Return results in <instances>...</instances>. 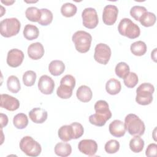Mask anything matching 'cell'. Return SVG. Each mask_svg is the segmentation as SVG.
Segmentation results:
<instances>
[{
	"mask_svg": "<svg viewBox=\"0 0 157 157\" xmlns=\"http://www.w3.org/2000/svg\"><path fill=\"white\" fill-rule=\"evenodd\" d=\"M96 113L89 117L91 124L97 126H103L112 117L108 103L104 100L98 101L94 106Z\"/></svg>",
	"mask_w": 157,
	"mask_h": 157,
	"instance_id": "obj_1",
	"label": "cell"
},
{
	"mask_svg": "<svg viewBox=\"0 0 157 157\" xmlns=\"http://www.w3.org/2000/svg\"><path fill=\"white\" fill-rule=\"evenodd\" d=\"M124 125L129 134L134 136L143 135L145 130L144 121L134 113H129L126 116Z\"/></svg>",
	"mask_w": 157,
	"mask_h": 157,
	"instance_id": "obj_2",
	"label": "cell"
},
{
	"mask_svg": "<svg viewBox=\"0 0 157 157\" xmlns=\"http://www.w3.org/2000/svg\"><path fill=\"white\" fill-rule=\"evenodd\" d=\"M75 49L80 53H86L90 48L92 41L91 34L85 31H77L72 37Z\"/></svg>",
	"mask_w": 157,
	"mask_h": 157,
	"instance_id": "obj_3",
	"label": "cell"
},
{
	"mask_svg": "<svg viewBox=\"0 0 157 157\" xmlns=\"http://www.w3.org/2000/svg\"><path fill=\"white\" fill-rule=\"evenodd\" d=\"M155 91L154 86L150 83L140 84L136 90V101L142 105L150 104L153 101V93Z\"/></svg>",
	"mask_w": 157,
	"mask_h": 157,
	"instance_id": "obj_4",
	"label": "cell"
},
{
	"mask_svg": "<svg viewBox=\"0 0 157 157\" xmlns=\"http://www.w3.org/2000/svg\"><path fill=\"white\" fill-rule=\"evenodd\" d=\"M118 30L121 35L131 39L138 37L140 34L139 26L128 18L121 20L118 26Z\"/></svg>",
	"mask_w": 157,
	"mask_h": 157,
	"instance_id": "obj_5",
	"label": "cell"
},
{
	"mask_svg": "<svg viewBox=\"0 0 157 157\" xmlns=\"http://www.w3.org/2000/svg\"><path fill=\"white\" fill-rule=\"evenodd\" d=\"M21 23L17 18H8L0 22V33L5 37L17 35L20 29Z\"/></svg>",
	"mask_w": 157,
	"mask_h": 157,
	"instance_id": "obj_6",
	"label": "cell"
},
{
	"mask_svg": "<svg viewBox=\"0 0 157 157\" xmlns=\"http://www.w3.org/2000/svg\"><path fill=\"white\" fill-rule=\"evenodd\" d=\"M75 86V78L69 74L64 75L60 80V85L56 90L57 96L61 99H69L72 95Z\"/></svg>",
	"mask_w": 157,
	"mask_h": 157,
	"instance_id": "obj_7",
	"label": "cell"
},
{
	"mask_svg": "<svg viewBox=\"0 0 157 157\" xmlns=\"http://www.w3.org/2000/svg\"><path fill=\"white\" fill-rule=\"evenodd\" d=\"M20 148L27 156L36 157L39 156L42 151L39 143L31 136L23 137L19 144Z\"/></svg>",
	"mask_w": 157,
	"mask_h": 157,
	"instance_id": "obj_8",
	"label": "cell"
},
{
	"mask_svg": "<svg viewBox=\"0 0 157 157\" xmlns=\"http://www.w3.org/2000/svg\"><path fill=\"white\" fill-rule=\"evenodd\" d=\"M111 49L109 45L104 43L97 44L94 48V59L101 64H107L111 56Z\"/></svg>",
	"mask_w": 157,
	"mask_h": 157,
	"instance_id": "obj_9",
	"label": "cell"
},
{
	"mask_svg": "<svg viewBox=\"0 0 157 157\" xmlns=\"http://www.w3.org/2000/svg\"><path fill=\"white\" fill-rule=\"evenodd\" d=\"M82 17L83 25L88 29H93L98 25V13L94 8H85L82 13Z\"/></svg>",
	"mask_w": 157,
	"mask_h": 157,
	"instance_id": "obj_10",
	"label": "cell"
},
{
	"mask_svg": "<svg viewBox=\"0 0 157 157\" xmlns=\"http://www.w3.org/2000/svg\"><path fill=\"white\" fill-rule=\"evenodd\" d=\"M118 9L115 5L109 4L104 7L102 12V21L106 25H113L117 21Z\"/></svg>",
	"mask_w": 157,
	"mask_h": 157,
	"instance_id": "obj_11",
	"label": "cell"
},
{
	"mask_svg": "<svg viewBox=\"0 0 157 157\" xmlns=\"http://www.w3.org/2000/svg\"><path fill=\"white\" fill-rule=\"evenodd\" d=\"M79 151L90 156H94L98 150L96 142L92 139H83L79 142L78 144Z\"/></svg>",
	"mask_w": 157,
	"mask_h": 157,
	"instance_id": "obj_12",
	"label": "cell"
},
{
	"mask_svg": "<svg viewBox=\"0 0 157 157\" xmlns=\"http://www.w3.org/2000/svg\"><path fill=\"white\" fill-rule=\"evenodd\" d=\"M24 59L23 52L17 48L10 50L7 53V63L12 67H17L21 65Z\"/></svg>",
	"mask_w": 157,
	"mask_h": 157,
	"instance_id": "obj_13",
	"label": "cell"
},
{
	"mask_svg": "<svg viewBox=\"0 0 157 157\" xmlns=\"http://www.w3.org/2000/svg\"><path fill=\"white\" fill-rule=\"evenodd\" d=\"M55 88L53 80L47 75H42L38 82V88L44 94H51Z\"/></svg>",
	"mask_w": 157,
	"mask_h": 157,
	"instance_id": "obj_14",
	"label": "cell"
},
{
	"mask_svg": "<svg viewBox=\"0 0 157 157\" xmlns=\"http://www.w3.org/2000/svg\"><path fill=\"white\" fill-rule=\"evenodd\" d=\"M0 106L9 111H14L17 110L20 107L19 101L9 94H1Z\"/></svg>",
	"mask_w": 157,
	"mask_h": 157,
	"instance_id": "obj_15",
	"label": "cell"
},
{
	"mask_svg": "<svg viewBox=\"0 0 157 157\" xmlns=\"http://www.w3.org/2000/svg\"><path fill=\"white\" fill-rule=\"evenodd\" d=\"M109 132L111 135L117 137H121L125 134L126 127L124 123L120 120H115L109 126Z\"/></svg>",
	"mask_w": 157,
	"mask_h": 157,
	"instance_id": "obj_16",
	"label": "cell"
},
{
	"mask_svg": "<svg viewBox=\"0 0 157 157\" xmlns=\"http://www.w3.org/2000/svg\"><path fill=\"white\" fill-rule=\"evenodd\" d=\"M44 54V48L40 42H34L30 44L28 48V56L34 60L40 59Z\"/></svg>",
	"mask_w": 157,
	"mask_h": 157,
	"instance_id": "obj_17",
	"label": "cell"
},
{
	"mask_svg": "<svg viewBox=\"0 0 157 157\" xmlns=\"http://www.w3.org/2000/svg\"><path fill=\"white\" fill-rule=\"evenodd\" d=\"M47 112L40 107L34 108L29 112V118L35 123H43L47 120Z\"/></svg>",
	"mask_w": 157,
	"mask_h": 157,
	"instance_id": "obj_18",
	"label": "cell"
},
{
	"mask_svg": "<svg viewBox=\"0 0 157 157\" xmlns=\"http://www.w3.org/2000/svg\"><path fill=\"white\" fill-rule=\"evenodd\" d=\"M76 96L78 100L83 102H88L91 101L93 93L90 87L86 85H82L77 89Z\"/></svg>",
	"mask_w": 157,
	"mask_h": 157,
	"instance_id": "obj_19",
	"label": "cell"
},
{
	"mask_svg": "<svg viewBox=\"0 0 157 157\" xmlns=\"http://www.w3.org/2000/svg\"><path fill=\"white\" fill-rule=\"evenodd\" d=\"M65 70V65L61 60H53L48 65L50 73L54 76H58L63 73Z\"/></svg>",
	"mask_w": 157,
	"mask_h": 157,
	"instance_id": "obj_20",
	"label": "cell"
},
{
	"mask_svg": "<svg viewBox=\"0 0 157 157\" xmlns=\"http://www.w3.org/2000/svg\"><path fill=\"white\" fill-rule=\"evenodd\" d=\"M121 89V83L117 79L112 78L105 84L106 91L110 95H116L120 93Z\"/></svg>",
	"mask_w": 157,
	"mask_h": 157,
	"instance_id": "obj_21",
	"label": "cell"
},
{
	"mask_svg": "<svg viewBox=\"0 0 157 157\" xmlns=\"http://www.w3.org/2000/svg\"><path fill=\"white\" fill-rule=\"evenodd\" d=\"M54 150L56 155L61 157H66L71 155L72 147L68 143L59 142L56 144Z\"/></svg>",
	"mask_w": 157,
	"mask_h": 157,
	"instance_id": "obj_22",
	"label": "cell"
},
{
	"mask_svg": "<svg viewBox=\"0 0 157 157\" xmlns=\"http://www.w3.org/2000/svg\"><path fill=\"white\" fill-rule=\"evenodd\" d=\"M58 135L63 142H68L73 139V131L71 125H63L61 126L58 129Z\"/></svg>",
	"mask_w": 157,
	"mask_h": 157,
	"instance_id": "obj_23",
	"label": "cell"
},
{
	"mask_svg": "<svg viewBox=\"0 0 157 157\" xmlns=\"http://www.w3.org/2000/svg\"><path fill=\"white\" fill-rule=\"evenodd\" d=\"M23 33L24 37L27 40H32L38 37L39 31L36 26L31 24H27L24 28Z\"/></svg>",
	"mask_w": 157,
	"mask_h": 157,
	"instance_id": "obj_24",
	"label": "cell"
},
{
	"mask_svg": "<svg viewBox=\"0 0 157 157\" xmlns=\"http://www.w3.org/2000/svg\"><path fill=\"white\" fill-rule=\"evenodd\" d=\"M130 50L131 53L136 56H142L147 52V45L142 40L134 42L131 45Z\"/></svg>",
	"mask_w": 157,
	"mask_h": 157,
	"instance_id": "obj_25",
	"label": "cell"
},
{
	"mask_svg": "<svg viewBox=\"0 0 157 157\" xmlns=\"http://www.w3.org/2000/svg\"><path fill=\"white\" fill-rule=\"evenodd\" d=\"M13 124L17 129H24L28 124V117L23 113H19L14 116L13 119Z\"/></svg>",
	"mask_w": 157,
	"mask_h": 157,
	"instance_id": "obj_26",
	"label": "cell"
},
{
	"mask_svg": "<svg viewBox=\"0 0 157 157\" xmlns=\"http://www.w3.org/2000/svg\"><path fill=\"white\" fill-rule=\"evenodd\" d=\"M144 141L139 136H135L129 142V148L132 152L139 153L142 151L144 147Z\"/></svg>",
	"mask_w": 157,
	"mask_h": 157,
	"instance_id": "obj_27",
	"label": "cell"
},
{
	"mask_svg": "<svg viewBox=\"0 0 157 157\" xmlns=\"http://www.w3.org/2000/svg\"><path fill=\"white\" fill-rule=\"evenodd\" d=\"M25 16L31 21L38 22L41 17L40 9L36 7H29L25 11Z\"/></svg>",
	"mask_w": 157,
	"mask_h": 157,
	"instance_id": "obj_28",
	"label": "cell"
},
{
	"mask_svg": "<svg viewBox=\"0 0 157 157\" xmlns=\"http://www.w3.org/2000/svg\"><path fill=\"white\" fill-rule=\"evenodd\" d=\"M7 86L8 90L13 93H17L21 89V85L19 79L15 75H10L7 80Z\"/></svg>",
	"mask_w": 157,
	"mask_h": 157,
	"instance_id": "obj_29",
	"label": "cell"
},
{
	"mask_svg": "<svg viewBox=\"0 0 157 157\" xmlns=\"http://www.w3.org/2000/svg\"><path fill=\"white\" fill-rule=\"evenodd\" d=\"M156 17L155 13L150 12H146L139 19L142 25L145 27H150L154 25L156 22Z\"/></svg>",
	"mask_w": 157,
	"mask_h": 157,
	"instance_id": "obj_30",
	"label": "cell"
},
{
	"mask_svg": "<svg viewBox=\"0 0 157 157\" xmlns=\"http://www.w3.org/2000/svg\"><path fill=\"white\" fill-rule=\"evenodd\" d=\"M77 8L72 3L66 2L62 5L61 7V13L66 17H71L75 15Z\"/></svg>",
	"mask_w": 157,
	"mask_h": 157,
	"instance_id": "obj_31",
	"label": "cell"
},
{
	"mask_svg": "<svg viewBox=\"0 0 157 157\" xmlns=\"http://www.w3.org/2000/svg\"><path fill=\"white\" fill-rule=\"evenodd\" d=\"M41 17L38 23L42 26H47L50 25L53 20V13L47 9H41Z\"/></svg>",
	"mask_w": 157,
	"mask_h": 157,
	"instance_id": "obj_32",
	"label": "cell"
},
{
	"mask_svg": "<svg viewBox=\"0 0 157 157\" xmlns=\"http://www.w3.org/2000/svg\"><path fill=\"white\" fill-rule=\"evenodd\" d=\"M129 66L124 62L118 63L115 68L116 75L121 78H124L129 74Z\"/></svg>",
	"mask_w": 157,
	"mask_h": 157,
	"instance_id": "obj_33",
	"label": "cell"
},
{
	"mask_svg": "<svg viewBox=\"0 0 157 157\" xmlns=\"http://www.w3.org/2000/svg\"><path fill=\"white\" fill-rule=\"evenodd\" d=\"M139 78L135 72H129V74L123 78V82L126 86L129 88H134L138 83Z\"/></svg>",
	"mask_w": 157,
	"mask_h": 157,
	"instance_id": "obj_34",
	"label": "cell"
},
{
	"mask_svg": "<svg viewBox=\"0 0 157 157\" xmlns=\"http://www.w3.org/2000/svg\"><path fill=\"white\" fill-rule=\"evenodd\" d=\"M36 74L33 71H27L23 75V82L26 86H33L36 80Z\"/></svg>",
	"mask_w": 157,
	"mask_h": 157,
	"instance_id": "obj_35",
	"label": "cell"
},
{
	"mask_svg": "<svg viewBox=\"0 0 157 157\" xmlns=\"http://www.w3.org/2000/svg\"><path fill=\"white\" fill-rule=\"evenodd\" d=\"M104 148L107 153H115L120 149V143L117 140L111 139L105 143Z\"/></svg>",
	"mask_w": 157,
	"mask_h": 157,
	"instance_id": "obj_36",
	"label": "cell"
},
{
	"mask_svg": "<svg viewBox=\"0 0 157 157\" xmlns=\"http://www.w3.org/2000/svg\"><path fill=\"white\" fill-rule=\"evenodd\" d=\"M146 12L147 11V9L145 7L140 6H134L130 10V15L136 20L139 21L140 17Z\"/></svg>",
	"mask_w": 157,
	"mask_h": 157,
	"instance_id": "obj_37",
	"label": "cell"
},
{
	"mask_svg": "<svg viewBox=\"0 0 157 157\" xmlns=\"http://www.w3.org/2000/svg\"><path fill=\"white\" fill-rule=\"evenodd\" d=\"M71 125L72 128L73 139H77L82 137L84 132L83 126L78 122H74L71 123Z\"/></svg>",
	"mask_w": 157,
	"mask_h": 157,
	"instance_id": "obj_38",
	"label": "cell"
},
{
	"mask_svg": "<svg viewBox=\"0 0 157 157\" xmlns=\"http://www.w3.org/2000/svg\"><path fill=\"white\" fill-rule=\"evenodd\" d=\"M156 152L157 145L155 143H152L148 145L145 151V155L148 157H155L156 156Z\"/></svg>",
	"mask_w": 157,
	"mask_h": 157,
	"instance_id": "obj_39",
	"label": "cell"
},
{
	"mask_svg": "<svg viewBox=\"0 0 157 157\" xmlns=\"http://www.w3.org/2000/svg\"><path fill=\"white\" fill-rule=\"evenodd\" d=\"M0 119H1V128L6 126L8 123V117L6 115L1 113H0Z\"/></svg>",
	"mask_w": 157,
	"mask_h": 157,
	"instance_id": "obj_40",
	"label": "cell"
},
{
	"mask_svg": "<svg viewBox=\"0 0 157 157\" xmlns=\"http://www.w3.org/2000/svg\"><path fill=\"white\" fill-rule=\"evenodd\" d=\"M156 48H155L153 52H151V59H153L154 60V61L156 62Z\"/></svg>",
	"mask_w": 157,
	"mask_h": 157,
	"instance_id": "obj_41",
	"label": "cell"
},
{
	"mask_svg": "<svg viewBox=\"0 0 157 157\" xmlns=\"http://www.w3.org/2000/svg\"><path fill=\"white\" fill-rule=\"evenodd\" d=\"M1 2L6 4V6H10L11 4H12L13 2H15V1H1Z\"/></svg>",
	"mask_w": 157,
	"mask_h": 157,
	"instance_id": "obj_42",
	"label": "cell"
}]
</instances>
